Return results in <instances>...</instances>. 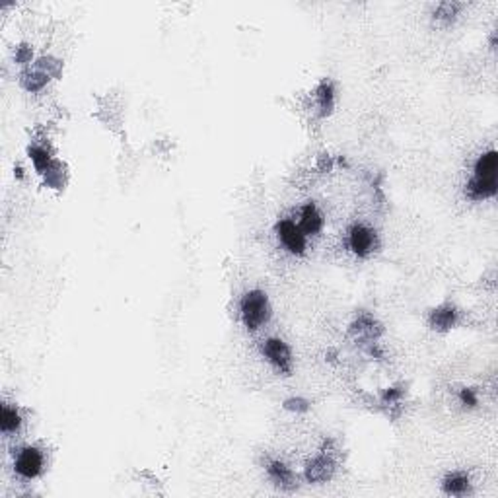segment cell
Here are the masks:
<instances>
[{
    "instance_id": "cell-13",
    "label": "cell",
    "mask_w": 498,
    "mask_h": 498,
    "mask_svg": "<svg viewBox=\"0 0 498 498\" xmlns=\"http://www.w3.org/2000/svg\"><path fill=\"white\" fill-rule=\"evenodd\" d=\"M333 102H335V93H333V86L329 82H324L317 88V107L321 109V113L327 115L333 109Z\"/></svg>"
},
{
    "instance_id": "cell-7",
    "label": "cell",
    "mask_w": 498,
    "mask_h": 498,
    "mask_svg": "<svg viewBox=\"0 0 498 498\" xmlns=\"http://www.w3.org/2000/svg\"><path fill=\"white\" fill-rule=\"evenodd\" d=\"M333 471H335L333 462L329 457H325V455H319L306 467V477H308L310 483H325V481L331 479Z\"/></svg>"
},
{
    "instance_id": "cell-9",
    "label": "cell",
    "mask_w": 498,
    "mask_h": 498,
    "mask_svg": "<svg viewBox=\"0 0 498 498\" xmlns=\"http://www.w3.org/2000/svg\"><path fill=\"white\" fill-rule=\"evenodd\" d=\"M267 471H269V477L273 479V483L280 488H292L296 485L294 483V473L280 462H271L269 467H267Z\"/></svg>"
},
{
    "instance_id": "cell-5",
    "label": "cell",
    "mask_w": 498,
    "mask_h": 498,
    "mask_svg": "<svg viewBox=\"0 0 498 498\" xmlns=\"http://www.w3.org/2000/svg\"><path fill=\"white\" fill-rule=\"evenodd\" d=\"M263 354L267 360L282 374H290L292 370V354H290V348L286 347L284 341L280 339H269L263 345Z\"/></svg>"
},
{
    "instance_id": "cell-11",
    "label": "cell",
    "mask_w": 498,
    "mask_h": 498,
    "mask_svg": "<svg viewBox=\"0 0 498 498\" xmlns=\"http://www.w3.org/2000/svg\"><path fill=\"white\" fill-rule=\"evenodd\" d=\"M430 324L434 329L438 331H446L450 329L453 324H455V312H453L452 306H444V308H438L432 312V317H430Z\"/></svg>"
},
{
    "instance_id": "cell-8",
    "label": "cell",
    "mask_w": 498,
    "mask_h": 498,
    "mask_svg": "<svg viewBox=\"0 0 498 498\" xmlns=\"http://www.w3.org/2000/svg\"><path fill=\"white\" fill-rule=\"evenodd\" d=\"M473 177L481 181H497V150L485 152L483 156H479L473 168Z\"/></svg>"
},
{
    "instance_id": "cell-6",
    "label": "cell",
    "mask_w": 498,
    "mask_h": 498,
    "mask_svg": "<svg viewBox=\"0 0 498 498\" xmlns=\"http://www.w3.org/2000/svg\"><path fill=\"white\" fill-rule=\"evenodd\" d=\"M298 226H300L302 232L306 234V236H315V234L321 232V228H324V216H321V212L317 210L315 205L310 203V205H306L300 210Z\"/></svg>"
},
{
    "instance_id": "cell-4",
    "label": "cell",
    "mask_w": 498,
    "mask_h": 498,
    "mask_svg": "<svg viewBox=\"0 0 498 498\" xmlns=\"http://www.w3.org/2000/svg\"><path fill=\"white\" fill-rule=\"evenodd\" d=\"M348 247H350L352 253L359 255V257H368L378 247L376 234L372 232L368 226H364V224H354L348 230Z\"/></svg>"
},
{
    "instance_id": "cell-1",
    "label": "cell",
    "mask_w": 498,
    "mask_h": 498,
    "mask_svg": "<svg viewBox=\"0 0 498 498\" xmlns=\"http://www.w3.org/2000/svg\"><path fill=\"white\" fill-rule=\"evenodd\" d=\"M240 315L249 331H255L261 325H265L271 317V306L267 300V294H263L261 290L247 292L240 304Z\"/></svg>"
},
{
    "instance_id": "cell-14",
    "label": "cell",
    "mask_w": 498,
    "mask_h": 498,
    "mask_svg": "<svg viewBox=\"0 0 498 498\" xmlns=\"http://www.w3.org/2000/svg\"><path fill=\"white\" fill-rule=\"evenodd\" d=\"M460 399H462V403H464L465 407H475L477 403H479L475 389H462V394H460Z\"/></svg>"
},
{
    "instance_id": "cell-12",
    "label": "cell",
    "mask_w": 498,
    "mask_h": 498,
    "mask_svg": "<svg viewBox=\"0 0 498 498\" xmlns=\"http://www.w3.org/2000/svg\"><path fill=\"white\" fill-rule=\"evenodd\" d=\"M20 425H22V417L20 413L10 405L2 407V420H0V427H2V432L8 436V434H16L20 430Z\"/></svg>"
},
{
    "instance_id": "cell-10",
    "label": "cell",
    "mask_w": 498,
    "mask_h": 498,
    "mask_svg": "<svg viewBox=\"0 0 498 498\" xmlns=\"http://www.w3.org/2000/svg\"><path fill=\"white\" fill-rule=\"evenodd\" d=\"M444 490L452 497H462L469 490V477L464 473H452L444 479Z\"/></svg>"
},
{
    "instance_id": "cell-3",
    "label": "cell",
    "mask_w": 498,
    "mask_h": 498,
    "mask_svg": "<svg viewBox=\"0 0 498 498\" xmlns=\"http://www.w3.org/2000/svg\"><path fill=\"white\" fill-rule=\"evenodd\" d=\"M277 236L282 247L294 255H302L306 251V234L302 232L298 222L280 220L277 224Z\"/></svg>"
},
{
    "instance_id": "cell-2",
    "label": "cell",
    "mask_w": 498,
    "mask_h": 498,
    "mask_svg": "<svg viewBox=\"0 0 498 498\" xmlns=\"http://www.w3.org/2000/svg\"><path fill=\"white\" fill-rule=\"evenodd\" d=\"M43 465H45V457H43L41 450H37L34 446H27V448L20 450L18 455H16L14 469H16V473L22 477V479L32 481L35 477L41 475Z\"/></svg>"
}]
</instances>
